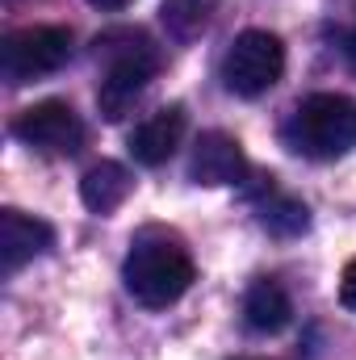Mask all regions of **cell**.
Masks as SVG:
<instances>
[{
	"instance_id": "cell-1",
	"label": "cell",
	"mask_w": 356,
	"mask_h": 360,
	"mask_svg": "<svg viewBox=\"0 0 356 360\" xmlns=\"http://www.w3.org/2000/svg\"><path fill=\"white\" fill-rule=\"evenodd\" d=\"M122 281L130 289V297L147 310H164L180 302L193 285V260L184 252L177 235H164V231H143L130 239V252H126V264H122Z\"/></svg>"
},
{
	"instance_id": "cell-2",
	"label": "cell",
	"mask_w": 356,
	"mask_h": 360,
	"mask_svg": "<svg viewBox=\"0 0 356 360\" xmlns=\"http://www.w3.org/2000/svg\"><path fill=\"white\" fill-rule=\"evenodd\" d=\"M281 139L289 151L306 160H340L356 147V101L344 92H314L306 96L289 122L281 126Z\"/></svg>"
},
{
	"instance_id": "cell-3",
	"label": "cell",
	"mask_w": 356,
	"mask_h": 360,
	"mask_svg": "<svg viewBox=\"0 0 356 360\" xmlns=\"http://www.w3.org/2000/svg\"><path fill=\"white\" fill-rule=\"evenodd\" d=\"M105 55V72H101V89H96V105L105 122H122L130 113V105L143 96V89L155 76V46L143 34L117 30L96 38V59Z\"/></svg>"
},
{
	"instance_id": "cell-4",
	"label": "cell",
	"mask_w": 356,
	"mask_h": 360,
	"mask_svg": "<svg viewBox=\"0 0 356 360\" xmlns=\"http://www.w3.org/2000/svg\"><path fill=\"white\" fill-rule=\"evenodd\" d=\"M68 59H72V34L63 25H25L8 34L0 46V80L17 89V84L59 72Z\"/></svg>"
},
{
	"instance_id": "cell-5",
	"label": "cell",
	"mask_w": 356,
	"mask_h": 360,
	"mask_svg": "<svg viewBox=\"0 0 356 360\" xmlns=\"http://www.w3.org/2000/svg\"><path fill=\"white\" fill-rule=\"evenodd\" d=\"M285 72V46L268 30H243L222 55V84L235 96H265Z\"/></svg>"
},
{
	"instance_id": "cell-6",
	"label": "cell",
	"mask_w": 356,
	"mask_h": 360,
	"mask_svg": "<svg viewBox=\"0 0 356 360\" xmlns=\"http://www.w3.org/2000/svg\"><path fill=\"white\" fill-rule=\"evenodd\" d=\"M13 139H21L34 151H51V155H76L84 147V122L76 117V109L68 101H38L25 113H17L13 122Z\"/></svg>"
},
{
	"instance_id": "cell-7",
	"label": "cell",
	"mask_w": 356,
	"mask_h": 360,
	"mask_svg": "<svg viewBox=\"0 0 356 360\" xmlns=\"http://www.w3.org/2000/svg\"><path fill=\"white\" fill-rule=\"evenodd\" d=\"M243 176H248V155H243V147H239L235 134L205 130L193 143V155H189V180L193 184L227 188V184H239Z\"/></svg>"
},
{
	"instance_id": "cell-8",
	"label": "cell",
	"mask_w": 356,
	"mask_h": 360,
	"mask_svg": "<svg viewBox=\"0 0 356 360\" xmlns=\"http://www.w3.org/2000/svg\"><path fill=\"white\" fill-rule=\"evenodd\" d=\"M55 248V231L42 218H30L21 210H4L0 214V272L13 276L21 272L30 260L46 256Z\"/></svg>"
},
{
	"instance_id": "cell-9",
	"label": "cell",
	"mask_w": 356,
	"mask_h": 360,
	"mask_svg": "<svg viewBox=\"0 0 356 360\" xmlns=\"http://www.w3.org/2000/svg\"><path fill=\"white\" fill-rule=\"evenodd\" d=\"M180 143H184V109L180 105H168V109H160V113H151L147 122L134 126L130 155L143 168H160V164H168L177 155Z\"/></svg>"
},
{
	"instance_id": "cell-10",
	"label": "cell",
	"mask_w": 356,
	"mask_h": 360,
	"mask_svg": "<svg viewBox=\"0 0 356 360\" xmlns=\"http://www.w3.org/2000/svg\"><path fill=\"white\" fill-rule=\"evenodd\" d=\"M293 319V302L276 281H256L243 293V323L260 335H276L285 323Z\"/></svg>"
},
{
	"instance_id": "cell-11",
	"label": "cell",
	"mask_w": 356,
	"mask_h": 360,
	"mask_svg": "<svg viewBox=\"0 0 356 360\" xmlns=\"http://www.w3.org/2000/svg\"><path fill=\"white\" fill-rule=\"evenodd\" d=\"M130 188H134L130 172L122 164H113V160L92 164L89 172H84V180H80V197H84V205H89L92 214H113L130 197Z\"/></svg>"
},
{
	"instance_id": "cell-12",
	"label": "cell",
	"mask_w": 356,
	"mask_h": 360,
	"mask_svg": "<svg viewBox=\"0 0 356 360\" xmlns=\"http://www.w3.org/2000/svg\"><path fill=\"white\" fill-rule=\"evenodd\" d=\"M256 214H260V226H265L268 235H276V239H298L306 226H310V214H306V205L298 201V197H285V193H276L272 184H268V193L256 201Z\"/></svg>"
},
{
	"instance_id": "cell-13",
	"label": "cell",
	"mask_w": 356,
	"mask_h": 360,
	"mask_svg": "<svg viewBox=\"0 0 356 360\" xmlns=\"http://www.w3.org/2000/svg\"><path fill=\"white\" fill-rule=\"evenodd\" d=\"M210 13H214V0H164V25L180 42L197 38L210 25Z\"/></svg>"
},
{
	"instance_id": "cell-14",
	"label": "cell",
	"mask_w": 356,
	"mask_h": 360,
	"mask_svg": "<svg viewBox=\"0 0 356 360\" xmlns=\"http://www.w3.org/2000/svg\"><path fill=\"white\" fill-rule=\"evenodd\" d=\"M340 302L356 314V260H348V269L340 276Z\"/></svg>"
},
{
	"instance_id": "cell-15",
	"label": "cell",
	"mask_w": 356,
	"mask_h": 360,
	"mask_svg": "<svg viewBox=\"0 0 356 360\" xmlns=\"http://www.w3.org/2000/svg\"><path fill=\"white\" fill-rule=\"evenodd\" d=\"M92 8H105V13H117V8H126L130 0H89Z\"/></svg>"
}]
</instances>
